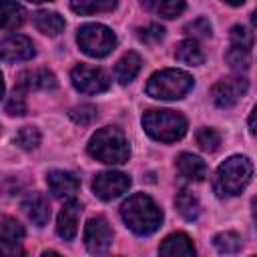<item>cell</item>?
Wrapping results in <instances>:
<instances>
[{
  "mask_svg": "<svg viewBox=\"0 0 257 257\" xmlns=\"http://www.w3.org/2000/svg\"><path fill=\"white\" fill-rule=\"evenodd\" d=\"M120 217L126 227L137 235H151L163 223V211L145 193L131 195L120 207Z\"/></svg>",
  "mask_w": 257,
  "mask_h": 257,
  "instance_id": "obj_1",
  "label": "cell"
},
{
  "mask_svg": "<svg viewBox=\"0 0 257 257\" xmlns=\"http://www.w3.org/2000/svg\"><path fill=\"white\" fill-rule=\"evenodd\" d=\"M88 153L92 159L106 165H122L131 157L128 141L124 133L116 126L98 128L88 141Z\"/></svg>",
  "mask_w": 257,
  "mask_h": 257,
  "instance_id": "obj_2",
  "label": "cell"
},
{
  "mask_svg": "<svg viewBox=\"0 0 257 257\" xmlns=\"http://www.w3.org/2000/svg\"><path fill=\"white\" fill-rule=\"evenodd\" d=\"M195 80L189 72L185 70H177V68H165L155 72L149 80H147V94L159 100H177L183 98L191 88H193Z\"/></svg>",
  "mask_w": 257,
  "mask_h": 257,
  "instance_id": "obj_3",
  "label": "cell"
},
{
  "mask_svg": "<svg viewBox=\"0 0 257 257\" xmlns=\"http://www.w3.org/2000/svg\"><path fill=\"white\" fill-rule=\"evenodd\" d=\"M253 177V163L247 157H229L219 165L215 177L217 195H239Z\"/></svg>",
  "mask_w": 257,
  "mask_h": 257,
  "instance_id": "obj_4",
  "label": "cell"
},
{
  "mask_svg": "<svg viewBox=\"0 0 257 257\" xmlns=\"http://www.w3.org/2000/svg\"><path fill=\"white\" fill-rule=\"evenodd\" d=\"M143 126L153 139L163 143L179 141L187 133V120L177 110H147L143 114Z\"/></svg>",
  "mask_w": 257,
  "mask_h": 257,
  "instance_id": "obj_5",
  "label": "cell"
},
{
  "mask_svg": "<svg viewBox=\"0 0 257 257\" xmlns=\"http://www.w3.org/2000/svg\"><path fill=\"white\" fill-rule=\"evenodd\" d=\"M78 46L84 54L94 56V58H102L106 56L114 46H116V36L110 28H106L104 24H84L78 28Z\"/></svg>",
  "mask_w": 257,
  "mask_h": 257,
  "instance_id": "obj_6",
  "label": "cell"
},
{
  "mask_svg": "<svg viewBox=\"0 0 257 257\" xmlns=\"http://www.w3.org/2000/svg\"><path fill=\"white\" fill-rule=\"evenodd\" d=\"M70 80L76 90L84 94H96L110 86V80L102 68L88 66V64H76L70 72Z\"/></svg>",
  "mask_w": 257,
  "mask_h": 257,
  "instance_id": "obj_7",
  "label": "cell"
},
{
  "mask_svg": "<svg viewBox=\"0 0 257 257\" xmlns=\"http://www.w3.org/2000/svg\"><path fill=\"white\" fill-rule=\"evenodd\" d=\"M131 187V177L120 171H104L98 173L92 181V191L102 201H112L120 197Z\"/></svg>",
  "mask_w": 257,
  "mask_h": 257,
  "instance_id": "obj_8",
  "label": "cell"
},
{
  "mask_svg": "<svg viewBox=\"0 0 257 257\" xmlns=\"http://www.w3.org/2000/svg\"><path fill=\"white\" fill-rule=\"evenodd\" d=\"M84 243L92 255H104L112 243V229L104 217H92L84 227Z\"/></svg>",
  "mask_w": 257,
  "mask_h": 257,
  "instance_id": "obj_9",
  "label": "cell"
},
{
  "mask_svg": "<svg viewBox=\"0 0 257 257\" xmlns=\"http://www.w3.org/2000/svg\"><path fill=\"white\" fill-rule=\"evenodd\" d=\"M249 82L243 76H231V78H223L219 80L213 88H211V96L215 100L217 106L221 108H229L233 104L239 102V98L247 92Z\"/></svg>",
  "mask_w": 257,
  "mask_h": 257,
  "instance_id": "obj_10",
  "label": "cell"
},
{
  "mask_svg": "<svg viewBox=\"0 0 257 257\" xmlns=\"http://www.w3.org/2000/svg\"><path fill=\"white\" fill-rule=\"evenodd\" d=\"M34 44L30 38L14 34L4 40H0V60L4 62H20L34 56Z\"/></svg>",
  "mask_w": 257,
  "mask_h": 257,
  "instance_id": "obj_11",
  "label": "cell"
},
{
  "mask_svg": "<svg viewBox=\"0 0 257 257\" xmlns=\"http://www.w3.org/2000/svg\"><path fill=\"white\" fill-rule=\"evenodd\" d=\"M46 183H48V189L54 197L58 199H74V195L78 193V187H80V181L74 173H68V171H50L46 175Z\"/></svg>",
  "mask_w": 257,
  "mask_h": 257,
  "instance_id": "obj_12",
  "label": "cell"
},
{
  "mask_svg": "<svg viewBox=\"0 0 257 257\" xmlns=\"http://www.w3.org/2000/svg\"><path fill=\"white\" fill-rule=\"evenodd\" d=\"M18 90H52L56 88V76L48 68H32L18 74Z\"/></svg>",
  "mask_w": 257,
  "mask_h": 257,
  "instance_id": "obj_13",
  "label": "cell"
},
{
  "mask_svg": "<svg viewBox=\"0 0 257 257\" xmlns=\"http://www.w3.org/2000/svg\"><path fill=\"white\" fill-rule=\"evenodd\" d=\"M80 203L68 199V203L60 209L58 219H56V233L64 241H72L78 231V217H80Z\"/></svg>",
  "mask_w": 257,
  "mask_h": 257,
  "instance_id": "obj_14",
  "label": "cell"
},
{
  "mask_svg": "<svg viewBox=\"0 0 257 257\" xmlns=\"http://www.w3.org/2000/svg\"><path fill=\"white\" fill-rule=\"evenodd\" d=\"M22 211L26 213V217L36 227H44L50 219V205H48V199L42 193L26 195V199L22 201Z\"/></svg>",
  "mask_w": 257,
  "mask_h": 257,
  "instance_id": "obj_15",
  "label": "cell"
},
{
  "mask_svg": "<svg viewBox=\"0 0 257 257\" xmlns=\"http://www.w3.org/2000/svg\"><path fill=\"white\" fill-rule=\"evenodd\" d=\"M179 175L187 181H203L207 177V165L203 159H199L193 153H181L175 163Z\"/></svg>",
  "mask_w": 257,
  "mask_h": 257,
  "instance_id": "obj_16",
  "label": "cell"
},
{
  "mask_svg": "<svg viewBox=\"0 0 257 257\" xmlns=\"http://www.w3.org/2000/svg\"><path fill=\"white\" fill-rule=\"evenodd\" d=\"M159 253L161 255H169V257H193L195 255V247H193V241L189 239V235L173 233L161 243Z\"/></svg>",
  "mask_w": 257,
  "mask_h": 257,
  "instance_id": "obj_17",
  "label": "cell"
},
{
  "mask_svg": "<svg viewBox=\"0 0 257 257\" xmlns=\"http://www.w3.org/2000/svg\"><path fill=\"white\" fill-rule=\"evenodd\" d=\"M24 22V8L16 0H0V30H16Z\"/></svg>",
  "mask_w": 257,
  "mask_h": 257,
  "instance_id": "obj_18",
  "label": "cell"
},
{
  "mask_svg": "<svg viewBox=\"0 0 257 257\" xmlns=\"http://www.w3.org/2000/svg\"><path fill=\"white\" fill-rule=\"evenodd\" d=\"M141 64H143V62H141V56H139L137 52H126V54H122L120 60H118L116 66H114V78H116L120 84L131 82V80L139 74Z\"/></svg>",
  "mask_w": 257,
  "mask_h": 257,
  "instance_id": "obj_19",
  "label": "cell"
},
{
  "mask_svg": "<svg viewBox=\"0 0 257 257\" xmlns=\"http://www.w3.org/2000/svg\"><path fill=\"white\" fill-rule=\"evenodd\" d=\"M34 24L42 34L48 36H58L64 30V18L56 12H48V10H40L34 14Z\"/></svg>",
  "mask_w": 257,
  "mask_h": 257,
  "instance_id": "obj_20",
  "label": "cell"
},
{
  "mask_svg": "<svg viewBox=\"0 0 257 257\" xmlns=\"http://www.w3.org/2000/svg\"><path fill=\"white\" fill-rule=\"evenodd\" d=\"M175 58L183 64H189V66H197L203 62V50L201 46L197 44L195 38H187V40H181L175 48Z\"/></svg>",
  "mask_w": 257,
  "mask_h": 257,
  "instance_id": "obj_21",
  "label": "cell"
},
{
  "mask_svg": "<svg viewBox=\"0 0 257 257\" xmlns=\"http://www.w3.org/2000/svg\"><path fill=\"white\" fill-rule=\"evenodd\" d=\"M145 8L163 18H175L185 10V0H143Z\"/></svg>",
  "mask_w": 257,
  "mask_h": 257,
  "instance_id": "obj_22",
  "label": "cell"
},
{
  "mask_svg": "<svg viewBox=\"0 0 257 257\" xmlns=\"http://www.w3.org/2000/svg\"><path fill=\"white\" fill-rule=\"evenodd\" d=\"M175 205H177V211H179L187 221L197 219L199 213H201L199 199H197L189 189H183V191L177 193V197H175Z\"/></svg>",
  "mask_w": 257,
  "mask_h": 257,
  "instance_id": "obj_23",
  "label": "cell"
},
{
  "mask_svg": "<svg viewBox=\"0 0 257 257\" xmlns=\"http://www.w3.org/2000/svg\"><path fill=\"white\" fill-rule=\"evenodd\" d=\"M116 6V0H70V8L76 14H96V12H108Z\"/></svg>",
  "mask_w": 257,
  "mask_h": 257,
  "instance_id": "obj_24",
  "label": "cell"
},
{
  "mask_svg": "<svg viewBox=\"0 0 257 257\" xmlns=\"http://www.w3.org/2000/svg\"><path fill=\"white\" fill-rule=\"evenodd\" d=\"M225 60L229 62L231 68L245 70L251 64V48L249 46H241V44H231V48L225 54Z\"/></svg>",
  "mask_w": 257,
  "mask_h": 257,
  "instance_id": "obj_25",
  "label": "cell"
},
{
  "mask_svg": "<svg viewBox=\"0 0 257 257\" xmlns=\"http://www.w3.org/2000/svg\"><path fill=\"white\" fill-rule=\"evenodd\" d=\"M195 141L199 145V149H203L205 153H213L219 149L221 145V135L215 131V128H209V126H203L197 131L195 135Z\"/></svg>",
  "mask_w": 257,
  "mask_h": 257,
  "instance_id": "obj_26",
  "label": "cell"
},
{
  "mask_svg": "<svg viewBox=\"0 0 257 257\" xmlns=\"http://www.w3.org/2000/svg\"><path fill=\"white\" fill-rule=\"evenodd\" d=\"M215 247L221 251V253H237L241 249V237L235 233V231H225V233H219L215 235L213 239Z\"/></svg>",
  "mask_w": 257,
  "mask_h": 257,
  "instance_id": "obj_27",
  "label": "cell"
},
{
  "mask_svg": "<svg viewBox=\"0 0 257 257\" xmlns=\"http://www.w3.org/2000/svg\"><path fill=\"white\" fill-rule=\"evenodd\" d=\"M14 141H16V145H18L20 149L32 151V149H36L38 143H40V133H38V128H34V126H22V128L16 133Z\"/></svg>",
  "mask_w": 257,
  "mask_h": 257,
  "instance_id": "obj_28",
  "label": "cell"
},
{
  "mask_svg": "<svg viewBox=\"0 0 257 257\" xmlns=\"http://www.w3.org/2000/svg\"><path fill=\"white\" fill-rule=\"evenodd\" d=\"M0 237L20 241L24 237V227L12 217H0Z\"/></svg>",
  "mask_w": 257,
  "mask_h": 257,
  "instance_id": "obj_29",
  "label": "cell"
},
{
  "mask_svg": "<svg viewBox=\"0 0 257 257\" xmlns=\"http://www.w3.org/2000/svg\"><path fill=\"white\" fill-rule=\"evenodd\" d=\"M70 118L76 122V124H90L94 118H96V108L92 104H80V106H74L70 110Z\"/></svg>",
  "mask_w": 257,
  "mask_h": 257,
  "instance_id": "obj_30",
  "label": "cell"
},
{
  "mask_svg": "<svg viewBox=\"0 0 257 257\" xmlns=\"http://www.w3.org/2000/svg\"><path fill=\"white\" fill-rule=\"evenodd\" d=\"M185 32L191 34L193 38H207V36H211V24H209L207 18L201 16V18L189 22V24L185 26Z\"/></svg>",
  "mask_w": 257,
  "mask_h": 257,
  "instance_id": "obj_31",
  "label": "cell"
},
{
  "mask_svg": "<svg viewBox=\"0 0 257 257\" xmlns=\"http://www.w3.org/2000/svg\"><path fill=\"white\" fill-rule=\"evenodd\" d=\"M163 36H165V30H163V26H159V24H149L147 28H141V30H139V38H141L145 44H157V42L163 40Z\"/></svg>",
  "mask_w": 257,
  "mask_h": 257,
  "instance_id": "obj_32",
  "label": "cell"
},
{
  "mask_svg": "<svg viewBox=\"0 0 257 257\" xmlns=\"http://www.w3.org/2000/svg\"><path fill=\"white\" fill-rule=\"evenodd\" d=\"M24 110H26V104H24L22 90L14 88V92L10 94V98H8V102H6V112L14 116V114H24Z\"/></svg>",
  "mask_w": 257,
  "mask_h": 257,
  "instance_id": "obj_33",
  "label": "cell"
},
{
  "mask_svg": "<svg viewBox=\"0 0 257 257\" xmlns=\"http://www.w3.org/2000/svg\"><path fill=\"white\" fill-rule=\"evenodd\" d=\"M231 42L233 44H241V46H253V34L243 28V26H233L231 28Z\"/></svg>",
  "mask_w": 257,
  "mask_h": 257,
  "instance_id": "obj_34",
  "label": "cell"
},
{
  "mask_svg": "<svg viewBox=\"0 0 257 257\" xmlns=\"http://www.w3.org/2000/svg\"><path fill=\"white\" fill-rule=\"evenodd\" d=\"M24 249L20 247V241H12L6 237H0V255L12 257V255H22Z\"/></svg>",
  "mask_w": 257,
  "mask_h": 257,
  "instance_id": "obj_35",
  "label": "cell"
},
{
  "mask_svg": "<svg viewBox=\"0 0 257 257\" xmlns=\"http://www.w3.org/2000/svg\"><path fill=\"white\" fill-rule=\"evenodd\" d=\"M249 131H251V135L255 133V114L251 112V116H249Z\"/></svg>",
  "mask_w": 257,
  "mask_h": 257,
  "instance_id": "obj_36",
  "label": "cell"
},
{
  "mask_svg": "<svg viewBox=\"0 0 257 257\" xmlns=\"http://www.w3.org/2000/svg\"><path fill=\"white\" fill-rule=\"evenodd\" d=\"M227 4H231V6H239V4H243L245 0H225Z\"/></svg>",
  "mask_w": 257,
  "mask_h": 257,
  "instance_id": "obj_37",
  "label": "cell"
},
{
  "mask_svg": "<svg viewBox=\"0 0 257 257\" xmlns=\"http://www.w3.org/2000/svg\"><path fill=\"white\" fill-rule=\"evenodd\" d=\"M2 94H4V80H2V74H0V98H2Z\"/></svg>",
  "mask_w": 257,
  "mask_h": 257,
  "instance_id": "obj_38",
  "label": "cell"
},
{
  "mask_svg": "<svg viewBox=\"0 0 257 257\" xmlns=\"http://www.w3.org/2000/svg\"><path fill=\"white\" fill-rule=\"evenodd\" d=\"M30 2H48V0H30Z\"/></svg>",
  "mask_w": 257,
  "mask_h": 257,
  "instance_id": "obj_39",
  "label": "cell"
}]
</instances>
